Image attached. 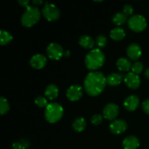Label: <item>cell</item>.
<instances>
[{
    "mask_svg": "<svg viewBox=\"0 0 149 149\" xmlns=\"http://www.w3.org/2000/svg\"><path fill=\"white\" fill-rule=\"evenodd\" d=\"M106 83V78L101 72L93 71L86 77L84 87L87 94L90 96H97L103 91Z\"/></svg>",
    "mask_w": 149,
    "mask_h": 149,
    "instance_id": "obj_1",
    "label": "cell"
},
{
    "mask_svg": "<svg viewBox=\"0 0 149 149\" xmlns=\"http://www.w3.org/2000/svg\"><path fill=\"white\" fill-rule=\"evenodd\" d=\"M105 55L100 49H94L85 57V65L89 70H96L103 65Z\"/></svg>",
    "mask_w": 149,
    "mask_h": 149,
    "instance_id": "obj_2",
    "label": "cell"
},
{
    "mask_svg": "<svg viewBox=\"0 0 149 149\" xmlns=\"http://www.w3.org/2000/svg\"><path fill=\"white\" fill-rule=\"evenodd\" d=\"M40 19V11L35 6H29L21 17V23L26 27H31Z\"/></svg>",
    "mask_w": 149,
    "mask_h": 149,
    "instance_id": "obj_3",
    "label": "cell"
},
{
    "mask_svg": "<svg viewBox=\"0 0 149 149\" xmlns=\"http://www.w3.org/2000/svg\"><path fill=\"white\" fill-rule=\"evenodd\" d=\"M63 109L57 103H52L47 105L45 112V119L49 123H55L62 118Z\"/></svg>",
    "mask_w": 149,
    "mask_h": 149,
    "instance_id": "obj_4",
    "label": "cell"
},
{
    "mask_svg": "<svg viewBox=\"0 0 149 149\" xmlns=\"http://www.w3.org/2000/svg\"><path fill=\"white\" fill-rule=\"evenodd\" d=\"M128 26L131 30L135 32H141L146 28L147 23L145 17L141 15H135L128 20Z\"/></svg>",
    "mask_w": 149,
    "mask_h": 149,
    "instance_id": "obj_5",
    "label": "cell"
},
{
    "mask_svg": "<svg viewBox=\"0 0 149 149\" xmlns=\"http://www.w3.org/2000/svg\"><path fill=\"white\" fill-rule=\"evenodd\" d=\"M42 14L47 20L54 21L59 18L61 13H60L59 9L56 6L47 2L42 9Z\"/></svg>",
    "mask_w": 149,
    "mask_h": 149,
    "instance_id": "obj_6",
    "label": "cell"
},
{
    "mask_svg": "<svg viewBox=\"0 0 149 149\" xmlns=\"http://www.w3.org/2000/svg\"><path fill=\"white\" fill-rule=\"evenodd\" d=\"M47 53L50 59L58 61L62 58L65 52L61 45L58 43H51L47 48Z\"/></svg>",
    "mask_w": 149,
    "mask_h": 149,
    "instance_id": "obj_7",
    "label": "cell"
},
{
    "mask_svg": "<svg viewBox=\"0 0 149 149\" xmlns=\"http://www.w3.org/2000/svg\"><path fill=\"white\" fill-rule=\"evenodd\" d=\"M83 95V90L81 86L74 84L68 88L66 91V96L71 101H76L79 100Z\"/></svg>",
    "mask_w": 149,
    "mask_h": 149,
    "instance_id": "obj_8",
    "label": "cell"
},
{
    "mask_svg": "<svg viewBox=\"0 0 149 149\" xmlns=\"http://www.w3.org/2000/svg\"><path fill=\"white\" fill-rule=\"evenodd\" d=\"M119 106L114 103H109L105 106L103 114L105 119L108 120H113L119 114Z\"/></svg>",
    "mask_w": 149,
    "mask_h": 149,
    "instance_id": "obj_9",
    "label": "cell"
},
{
    "mask_svg": "<svg viewBox=\"0 0 149 149\" xmlns=\"http://www.w3.org/2000/svg\"><path fill=\"white\" fill-rule=\"evenodd\" d=\"M125 82L129 88L135 90L141 84V79L138 74H134L133 72L128 73L125 77Z\"/></svg>",
    "mask_w": 149,
    "mask_h": 149,
    "instance_id": "obj_10",
    "label": "cell"
},
{
    "mask_svg": "<svg viewBox=\"0 0 149 149\" xmlns=\"http://www.w3.org/2000/svg\"><path fill=\"white\" fill-rule=\"evenodd\" d=\"M110 130L111 132L115 135H119L125 132L127 127V122L125 120L122 119H116L114 120L110 125Z\"/></svg>",
    "mask_w": 149,
    "mask_h": 149,
    "instance_id": "obj_11",
    "label": "cell"
},
{
    "mask_svg": "<svg viewBox=\"0 0 149 149\" xmlns=\"http://www.w3.org/2000/svg\"><path fill=\"white\" fill-rule=\"evenodd\" d=\"M47 63V58L42 54L34 55L30 60V65L36 69H41Z\"/></svg>",
    "mask_w": 149,
    "mask_h": 149,
    "instance_id": "obj_12",
    "label": "cell"
},
{
    "mask_svg": "<svg viewBox=\"0 0 149 149\" xmlns=\"http://www.w3.org/2000/svg\"><path fill=\"white\" fill-rule=\"evenodd\" d=\"M139 103V97L135 95H132L125 99V102H124V106L129 111H134L138 107Z\"/></svg>",
    "mask_w": 149,
    "mask_h": 149,
    "instance_id": "obj_13",
    "label": "cell"
},
{
    "mask_svg": "<svg viewBox=\"0 0 149 149\" xmlns=\"http://www.w3.org/2000/svg\"><path fill=\"white\" fill-rule=\"evenodd\" d=\"M142 51L141 47L135 43H132L128 46L127 49V54L129 58L132 61H136L141 57Z\"/></svg>",
    "mask_w": 149,
    "mask_h": 149,
    "instance_id": "obj_14",
    "label": "cell"
},
{
    "mask_svg": "<svg viewBox=\"0 0 149 149\" xmlns=\"http://www.w3.org/2000/svg\"><path fill=\"white\" fill-rule=\"evenodd\" d=\"M122 145L125 149H137L139 147V140L133 135H130L124 139Z\"/></svg>",
    "mask_w": 149,
    "mask_h": 149,
    "instance_id": "obj_15",
    "label": "cell"
},
{
    "mask_svg": "<svg viewBox=\"0 0 149 149\" xmlns=\"http://www.w3.org/2000/svg\"><path fill=\"white\" fill-rule=\"evenodd\" d=\"M122 74H118V73H112L109 74L106 78V82L110 86H117L122 82Z\"/></svg>",
    "mask_w": 149,
    "mask_h": 149,
    "instance_id": "obj_16",
    "label": "cell"
},
{
    "mask_svg": "<svg viewBox=\"0 0 149 149\" xmlns=\"http://www.w3.org/2000/svg\"><path fill=\"white\" fill-rule=\"evenodd\" d=\"M58 93H59L58 87L55 84H52L47 87L45 92V95L49 100H54L58 97Z\"/></svg>",
    "mask_w": 149,
    "mask_h": 149,
    "instance_id": "obj_17",
    "label": "cell"
},
{
    "mask_svg": "<svg viewBox=\"0 0 149 149\" xmlns=\"http://www.w3.org/2000/svg\"><path fill=\"white\" fill-rule=\"evenodd\" d=\"M79 45L85 49H92L95 45V41L88 35H83L79 38Z\"/></svg>",
    "mask_w": 149,
    "mask_h": 149,
    "instance_id": "obj_18",
    "label": "cell"
},
{
    "mask_svg": "<svg viewBox=\"0 0 149 149\" xmlns=\"http://www.w3.org/2000/svg\"><path fill=\"white\" fill-rule=\"evenodd\" d=\"M116 66L120 71H128L130 68H132V65L127 58H120L116 62Z\"/></svg>",
    "mask_w": 149,
    "mask_h": 149,
    "instance_id": "obj_19",
    "label": "cell"
},
{
    "mask_svg": "<svg viewBox=\"0 0 149 149\" xmlns=\"http://www.w3.org/2000/svg\"><path fill=\"white\" fill-rule=\"evenodd\" d=\"M86 127V121L84 118L79 117L77 118L74 121L72 124V127L76 132H81L84 130Z\"/></svg>",
    "mask_w": 149,
    "mask_h": 149,
    "instance_id": "obj_20",
    "label": "cell"
},
{
    "mask_svg": "<svg viewBox=\"0 0 149 149\" xmlns=\"http://www.w3.org/2000/svg\"><path fill=\"white\" fill-rule=\"evenodd\" d=\"M111 38L115 41H120L123 39L125 36V31L120 28H115L111 31Z\"/></svg>",
    "mask_w": 149,
    "mask_h": 149,
    "instance_id": "obj_21",
    "label": "cell"
},
{
    "mask_svg": "<svg viewBox=\"0 0 149 149\" xmlns=\"http://www.w3.org/2000/svg\"><path fill=\"white\" fill-rule=\"evenodd\" d=\"M113 23L116 26H121L127 21V15L123 13H117L113 16Z\"/></svg>",
    "mask_w": 149,
    "mask_h": 149,
    "instance_id": "obj_22",
    "label": "cell"
},
{
    "mask_svg": "<svg viewBox=\"0 0 149 149\" xmlns=\"http://www.w3.org/2000/svg\"><path fill=\"white\" fill-rule=\"evenodd\" d=\"M13 40V36L8 31L1 30L0 31V43L1 45H5Z\"/></svg>",
    "mask_w": 149,
    "mask_h": 149,
    "instance_id": "obj_23",
    "label": "cell"
},
{
    "mask_svg": "<svg viewBox=\"0 0 149 149\" xmlns=\"http://www.w3.org/2000/svg\"><path fill=\"white\" fill-rule=\"evenodd\" d=\"M10 110V105L7 99L4 97H1L0 98V113L4 115L7 113Z\"/></svg>",
    "mask_w": 149,
    "mask_h": 149,
    "instance_id": "obj_24",
    "label": "cell"
},
{
    "mask_svg": "<svg viewBox=\"0 0 149 149\" xmlns=\"http://www.w3.org/2000/svg\"><path fill=\"white\" fill-rule=\"evenodd\" d=\"M96 45L99 48H102V47H104L107 44V39L105 36L103 35H99L98 36H97L96 38Z\"/></svg>",
    "mask_w": 149,
    "mask_h": 149,
    "instance_id": "obj_25",
    "label": "cell"
},
{
    "mask_svg": "<svg viewBox=\"0 0 149 149\" xmlns=\"http://www.w3.org/2000/svg\"><path fill=\"white\" fill-rule=\"evenodd\" d=\"M35 104L37 106L40 108L47 107V100L45 97H42V96H38L36 99H35Z\"/></svg>",
    "mask_w": 149,
    "mask_h": 149,
    "instance_id": "obj_26",
    "label": "cell"
},
{
    "mask_svg": "<svg viewBox=\"0 0 149 149\" xmlns=\"http://www.w3.org/2000/svg\"><path fill=\"white\" fill-rule=\"evenodd\" d=\"M132 71L134 74H139L143 70V65L142 63L141 62H136L132 65Z\"/></svg>",
    "mask_w": 149,
    "mask_h": 149,
    "instance_id": "obj_27",
    "label": "cell"
},
{
    "mask_svg": "<svg viewBox=\"0 0 149 149\" xmlns=\"http://www.w3.org/2000/svg\"><path fill=\"white\" fill-rule=\"evenodd\" d=\"M103 121V116L100 114H95L92 117L91 122L94 125H98Z\"/></svg>",
    "mask_w": 149,
    "mask_h": 149,
    "instance_id": "obj_28",
    "label": "cell"
},
{
    "mask_svg": "<svg viewBox=\"0 0 149 149\" xmlns=\"http://www.w3.org/2000/svg\"><path fill=\"white\" fill-rule=\"evenodd\" d=\"M133 7L130 4H125L123 7V13L127 15H131L133 13Z\"/></svg>",
    "mask_w": 149,
    "mask_h": 149,
    "instance_id": "obj_29",
    "label": "cell"
},
{
    "mask_svg": "<svg viewBox=\"0 0 149 149\" xmlns=\"http://www.w3.org/2000/svg\"><path fill=\"white\" fill-rule=\"evenodd\" d=\"M142 108L144 112L149 115V99L144 100L142 104Z\"/></svg>",
    "mask_w": 149,
    "mask_h": 149,
    "instance_id": "obj_30",
    "label": "cell"
},
{
    "mask_svg": "<svg viewBox=\"0 0 149 149\" xmlns=\"http://www.w3.org/2000/svg\"><path fill=\"white\" fill-rule=\"evenodd\" d=\"M24 144L20 142H15L13 144V149H24Z\"/></svg>",
    "mask_w": 149,
    "mask_h": 149,
    "instance_id": "obj_31",
    "label": "cell"
},
{
    "mask_svg": "<svg viewBox=\"0 0 149 149\" xmlns=\"http://www.w3.org/2000/svg\"><path fill=\"white\" fill-rule=\"evenodd\" d=\"M18 3L20 5L23 6V7H29L28 4H29V1H26V0H20V1H18Z\"/></svg>",
    "mask_w": 149,
    "mask_h": 149,
    "instance_id": "obj_32",
    "label": "cell"
},
{
    "mask_svg": "<svg viewBox=\"0 0 149 149\" xmlns=\"http://www.w3.org/2000/svg\"><path fill=\"white\" fill-rule=\"evenodd\" d=\"M32 2L35 4H42L43 3V1H41V0H33Z\"/></svg>",
    "mask_w": 149,
    "mask_h": 149,
    "instance_id": "obj_33",
    "label": "cell"
},
{
    "mask_svg": "<svg viewBox=\"0 0 149 149\" xmlns=\"http://www.w3.org/2000/svg\"><path fill=\"white\" fill-rule=\"evenodd\" d=\"M145 76H146V77L147 79H149V68H147L146 71Z\"/></svg>",
    "mask_w": 149,
    "mask_h": 149,
    "instance_id": "obj_34",
    "label": "cell"
},
{
    "mask_svg": "<svg viewBox=\"0 0 149 149\" xmlns=\"http://www.w3.org/2000/svg\"><path fill=\"white\" fill-rule=\"evenodd\" d=\"M69 54H70L69 51H66V52H65V53H64V55H66V56H68V55H69Z\"/></svg>",
    "mask_w": 149,
    "mask_h": 149,
    "instance_id": "obj_35",
    "label": "cell"
}]
</instances>
